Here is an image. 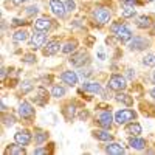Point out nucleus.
<instances>
[{"mask_svg":"<svg viewBox=\"0 0 155 155\" xmlns=\"http://www.w3.org/2000/svg\"><path fill=\"white\" fill-rule=\"evenodd\" d=\"M110 30H112V33L116 36V39H118L121 44H129V42H130V39L134 37L130 28H129L126 23H123V22L113 23L112 27H110Z\"/></svg>","mask_w":155,"mask_h":155,"instance_id":"f257e3e1","label":"nucleus"},{"mask_svg":"<svg viewBox=\"0 0 155 155\" xmlns=\"http://www.w3.org/2000/svg\"><path fill=\"white\" fill-rule=\"evenodd\" d=\"M113 118L120 126L121 124H127V123H130V121H134L137 118V112H134L130 109H121V110H118L115 113Z\"/></svg>","mask_w":155,"mask_h":155,"instance_id":"f03ea898","label":"nucleus"},{"mask_svg":"<svg viewBox=\"0 0 155 155\" xmlns=\"http://www.w3.org/2000/svg\"><path fill=\"white\" fill-rule=\"evenodd\" d=\"M110 17H112V12H110L109 8H106V6H95V9H93V19L99 25L109 23Z\"/></svg>","mask_w":155,"mask_h":155,"instance_id":"7ed1b4c3","label":"nucleus"},{"mask_svg":"<svg viewBox=\"0 0 155 155\" xmlns=\"http://www.w3.org/2000/svg\"><path fill=\"white\" fill-rule=\"evenodd\" d=\"M127 87L126 82V78L121 74H112L110 79H109V88L115 90V92H124Z\"/></svg>","mask_w":155,"mask_h":155,"instance_id":"20e7f679","label":"nucleus"},{"mask_svg":"<svg viewBox=\"0 0 155 155\" xmlns=\"http://www.w3.org/2000/svg\"><path fill=\"white\" fill-rule=\"evenodd\" d=\"M149 45V41L146 37H141V36H135L130 39L129 42V50L130 51H141V50H146Z\"/></svg>","mask_w":155,"mask_h":155,"instance_id":"39448f33","label":"nucleus"},{"mask_svg":"<svg viewBox=\"0 0 155 155\" xmlns=\"http://www.w3.org/2000/svg\"><path fill=\"white\" fill-rule=\"evenodd\" d=\"M50 9H51V12H53L56 17H59V19L65 17V14H67L65 3L61 2V0H50Z\"/></svg>","mask_w":155,"mask_h":155,"instance_id":"423d86ee","label":"nucleus"},{"mask_svg":"<svg viewBox=\"0 0 155 155\" xmlns=\"http://www.w3.org/2000/svg\"><path fill=\"white\" fill-rule=\"evenodd\" d=\"M45 42H47V34H45V31H37V30H36V33L31 34L30 47L34 48V50H37V48H42Z\"/></svg>","mask_w":155,"mask_h":155,"instance_id":"0eeeda50","label":"nucleus"},{"mask_svg":"<svg viewBox=\"0 0 155 155\" xmlns=\"http://www.w3.org/2000/svg\"><path fill=\"white\" fill-rule=\"evenodd\" d=\"M17 112H19V116H20V118H23V120H31L33 116H34V107L30 104V102H27V101H22L20 102Z\"/></svg>","mask_w":155,"mask_h":155,"instance_id":"6e6552de","label":"nucleus"},{"mask_svg":"<svg viewBox=\"0 0 155 155\" xmlns=\"http://www.w3.org/2000/svg\"><path fill=\"white\" fill-rule=\"evenodd\" d=\"M113 121H115V118H113V115H112L110 110L101 112V113L98 115V124H99L101 127H104V129H110V126H112Z\"/></svg>","mask_w":155,"mask_h":155,"instance_id":"1a4fd4ad","label":"nucleus"},{"mask_svg":"<svg viewBox=\"0 0 155 155\" xmlns=\"http://www.w3.org/2000/svg\"><path fill=\"white\" fill-rule=\"evenodd\" d=\"M87 62H88V54L84 51H79V53H74L70 56V64L74 67H82Z\"/></svg>","mask_w":155,"mask_h":155,"instance_id":"9d476101","label":"nucleus"},{"mask_svg":"<svg viewBox=\"0 0 155 155\" xmlns=\"http://www.w3.org/2000/svg\"><path fill=\"white\" fill-rule=\"evenodd\" d=\"M61 79L64 84H67L70 87H74L78 84V81H79V76H78V73L71 71V70H67V71H64L61 74Z\"/></svg>","mask_w":155,"mask_h":155,"instance_id":"9b49d317","label":"nucleus"},{"mask_svg":"<svg viewBox=\"0 0 155 155\" xmlns=\"http://www.w3.org/2000/svg\"><path fill=\"white\" fill-rule=\"evenodd\" d=\"M14 141L20 146H28L31 143V134L28 130H19L14 134Z\"/></svg>","mask_w":155,"mask_h":155,"instance_id":"f8f14e48","label":"nucleus"},{"mask_svg":"<svg viewBox=\"0 0 155 155\" xmlns=\"http://www.w3.org/2000/svg\"><path fill=\"white\" fill-rule=\"evenodd\" d=\"M59 50H61L59 41H50V42H47V47H44L42 53H44V56H54L56 53H59Z\"/></svg>","mask_w":155,"mask_h":155,"instance_id":"ddd939ff","label":"nucleus"},{"mask_svg":"<svg viewBox=\"0 0 155 155\" xmlns=\"http://www.w3.org/2000/svg\"><path fill=\"white\" fill-rule=\"evenodd\" d=\"M34 30L37 31H50L51 30V20L48 17H39L37 20H34Z\"/></svg>","mask_w":155,"mask_h":155,"instance_id":"4468645a","label":"nucleus"},{"mask_svg":"<svg viewBox=\"0 0 155 155\" xmlns=\"http://www.w3.org/2000/svg\"><path fill=\"white\" fill-rule=\"evenodd\" d=\"M82 90L84 92H88V93H93V95L102 92V88H101V85L98 82H88V81H85L82 84Z\"/></svg>","mask_w":155,"mask_h":155,"instance_id":"2eb2a0df","label":"nucleus"},{"mask_svg":"<svg viewBox=\"0 0 155 155\" xmlns=\"http://www.w3.org/2000/svg\"><path fill=\"white\" fill-rule=\"evenodd\" d=\"M129 144H130V147H132V149L141 150V149H144V147H146V140L140 138L138 135H134L130 140H129Z\"/></svg>","mask_w":155,"mask_h":155,"instance_id":"dca6fc26","label":"nucleus"},{"mask_svg":"<svg viewBox=\"0 0 155 155\" xmlns=\"http://www.w3.org/2000/svg\"><path fill=\"white\" fill-rule=\"evenodd\" d=\"M135 25H137L138 28H141V30L150 28V27H152V19H150L149 16H140V17H137Z\"/></svg>","mask_w":155,"mask_h":155,"instance_id":"f3484780","label":"nucleus"},{"mask_svg":"<svg viewBox=\"0 0 155 155\" xmlns=\"http://www.w3.org/2000/svg\"><path fill=\"white\" fill-rule=\"evenodd\" d=\"M5 153H11V155H22V153H27L25 150V146H20V144H9L5 150Z\"/></svg>","mask_w":155,"mask_h":155,"instance_id":"a211bd4d","label":"nucleus"},{"mask_svg":"<svg viewBox=\"0 0 155 155\" xmlns=\"http://www.w3.org/2000/svg\"><path fill=\"white\" fill-rule=\"evenodd\" d=\"M106 152L113 153V155H120V153H124V147L120 143H109L106 146Z\"/></svg>","mask_w":155,"mask_h":155,"instance_id":"6ab92c4d","label":"nucleus"},{"mask_svg":"<svg viewBox=\"0 0 155 155\" xmlns=\"http://www.w3.org/2000/svg\"><path fill=\"white\" fill-rule=\"evenodd\" d=\"M93 137L99 141H112L113 137L109 134V130H93Z\"/></svg>","mask_w":155,"mask_h":155,"instance_id":"aec40b11","label":"nucleus"},{"mask_svg":"<svg viewBox=\"0 0 155 155\" xmlns=\"http://www.w3.org/2000/svg\"><path fill=\"white\" fill-rule=\"evenodd\" d=\"M27 39H28V31L27 30H19V31H16L14 34H12V41L17 42V44L25 42Z\"/></svg>","mask_w":155,"mask_h":155,"instance_id":"412c9836","label":"nucleus"},{"mask_svg":"<svg viewBox=\"0 0 155 155\" xmlns=\"http://www.w3.org/2000/svg\"><path fill=\"white\" fill-rule=\"evenodd\" d=\"M141 130H143V129H141V126L138 123H130L126 127V134H129V135H140Z\"/></svg>","mask_w":155,"mask_h":155,"instance_id":"4be33fe9","label":"nucleus"},{"mask_svg":"<svg viewBox=\"0 0 155 155\" xmlns=\"http://www.w3.org/2000/svg\"><path fill=\"white\" fill-rule=\"evenodd\" d=\"M51 96H53V98H62V96H65V88H64L62 85H54L53 88H51Z\"/></svg>","mask_w":155,"mask_h":155,"instance_id":"5701e85b","label":"nucleus"},{"mask_svg":"<svg viewBox=\"0 0 155 155\" xmlns=\"http://www.w3.org/2000/svg\"><path fill=\"white\" fill-rule=\"evenodd\" d=\"M76 47H78V42L76 41H70V42H67L65 45L62 47V53L70 54V53H73V51L76 50Z\"/></svg>","mask_w":155,"mask_h":155,"instance_id":"b1692460","label":"nucleus"},{"mask_svg":"<svg viewBox=\"0 0 155 155\" xmlns=\"http://www.w3.org/2000/svg\"><path fill=\"white\" fill-rule=\"evenodd\" d=\"M116 98V101H120V102H124V104H127V106H130L132 102H134V99L129 96V95H126V93H123V92H118V95L115 96Z\"/></svg>","mask_w":155,"mask_h":155,"instance_id":"393cba45","label":"nucleus"},{"mask_svg":"<svg viewBox=\"0 0 155 155\" xmlns=\"http://www.w3.org/2000/svg\"><path fill=\"white\" fill-rule=\"evenodd\" d=\"M121 12H123V16L127 19V17H134L135 16V9H134V6H130V5H124L123 6V9H121Z\"/></svg>","mask_w":155,"mask_h":155,"instance_id":"a878e982","label":"nucleus"},{"mask_svg":"<svg viewBox=\"0 0 155 155\" xmlns=\"http://www.w3.org/2000/svg\"><path fill=\"white\" fill-rule=\"evenodd\" d=\"M143 65H146V67H155V54H152V53L146 54L143 58Z\"/></svg>","mask_w":155,"mask_h":155,"instance_id":"bb28decb","label":"nucleus"},{"mask_svg":"<svg viewBox=\"0 0 155 155\" xmlns=\"http://www.w3.org/2000/svg\"><path fill=\"white\" fill-rule=\"evenodd\" d=\"M34 137H36V143H37V144L45 143L47 138H48V135H47L45 132H37V134H34Z\"/></svg>","mask_w":155,"mask_h":155,"instance_id":"cd10ccee","label":"nucleus"},{"mask_svg":"<svg viewBox=\"0 0 155 155\" xmlns=\"http://www.w3.org/2000/svg\"><path fill=\"white\" fill-rule=\"evenodd\" d=\"M65 8H67V12H73L76 9V3L73 2V0H67V2H65Z\"/></svg>","mask_w":155,"mask_h":155,"instance_id":"c85d7f7f","label":"nucleus"},{"mask_svg":"<svg viewBox=\"0 0 155 155\" xmlns=\"http://www.w3.org/2000/svg\"><path fill=\"white\" fill-rule=\"evenodd\" d=\"M3 124L5 126H12L14 124V118L9 115V116H6V115H3Z\"/></svg>","mask_w":155,"mask_h":155,"instance_id":"c756f323","label":"nucleus"},{"mask_svg":"<svg viewBox=\"0 0 155 155\" xmlns=\"http://www.w3.org/2000/svg\"><path fill=\"white\" fill-rule=\"evenodd\" d=\"M37 6H30V8H27V14L28 16H33V14H37Z\"/></svg>","mask_w":155,"mask_h":155,"instance_id":"7c9ffc66","label":"nucleus"},{"mask_svg":"<svg viewBox=\"0 0 155 155\" xmlns=\"http://www.w3.org/2000/svg\"><path fill=\"white\" fill-rule=\"evenodd\" d=\"M23 61H25V62H28V64H31V62H36V58H34L33 54H27Z\"/></svg>","mask_w":155,"mask_h":155,"instance_id":"2f4dec72","label":"nucleus"},{"mask_svg":"<svg viewBox=\"0 0 155 155\" xmlns=\"http://www.w3.org/2000/svg\"><path fill=\"white\" fill-rule=\"evenodd\" d=\"M123 3H124V5H130V6H135V5H138V0H123Z\"/></svg>","mask_w":155,"mask_h":155,"instance_id":"473e14b6","label":"nucleus"},{"mask_svg":"<svg viewBox=\"0 0 155 155\" xmlns=\"http://www.w3.org/2000/svg\"><path fill=\"white\" fill-rule=\"evenodd\" d=\"M31 87H33V85H31V82H28V81H27V82H23L22 90H23V92H28V90H31Z\"/></svg>","mask_w":155,"mask_h":155,"instance_id":"72a5a7b5","label":"nucleus"},{"mask_svg":"<svg viewBox=\"0 0 155 155\" xmlns=\"http://www.w3.org/2000/svg\"><path fill=\"white\" fill-rule=\"evenodd\" d=\"M79 74H81V78H87V76L92 74V71H90V70H85V71H81Z\"/></svg>","mask_w":155,"mask_h":155,"instance_id":"f704fd0d","label":"nucleus"},{"mask_svg":"<svg viewBox=\"0 0 155 155\" xmlns=\"http://www.w3.org/2000/svg\"><path fill=\"white\" fill-rule=\"evenodd\" d=\"M11 2L14 3V5H22V3H27L28 0H11Z\"/></svg>","mask_w":155,"mask_h":155,"instance_id":"c9c22d12","label":"nucleus"},{"mask_svg":"<svg viewBox=\"0 0 155 155\" xmlns=\"http://www.w3.org/2000/svg\"><path fill=\"white\" fill-rule=\"evenodd\" d=\"M34 153H48V150H47V149H41V147H39V149H34Z\"/></svg>","mask_w":155,"mask_h":155,"instance_id":"e433bc0d","label":"nucleus"},{"mask_svg":"<svg viewBox=\"0 0 155 155\" xmlns=\"http://www.w3.org/2000/svg\"><path fill=\"white\" fill-rule=\"evenodd\" d=\"M25 22L23 20H20V19H14V20H12V25H23Z\"/></svg>","mask_w":155,"mask_h":155,"instance_id":"4c0bfd02","label":"nucleus"},{"mask_svg":"<svg viewBox=\"0 0 155 155\" xmlns=\"http://www.w3.org/2000/svg\"><path fill=\"white\" fill-rule=\"evenodd\" d=\"M135 76V73H134V70H130V68H129L127 70V78H130V79H132V78Z\"/></svg>","mask_w":155,"mask_h":155,"instance_id":"58836bf2","label":"nucleus"},{"mask_svg":"<svg viewBox=\"0 0 155 155\" xmlns=\"http://www.w3.org/2000/svg\"><path fill=\"white\" fill-rule=\"evenodd\" d=\"M0 76H2V79H5V78H6V70H5V68H2V73H0Z\"/></svg>","mask_w":155,"mask_h":155,"instance_id":"ea45409f","label":"nucleus"},{"mask_svg":"<svg viewBox=\"0 0 155 155\" xmlns=\"http://www.w3.org/2000/svg\"><path fill=\"white\" fill-rule=\"evenodd\" d=\"M149 95H150V96H152V98L155 99V87H153V88L150 90V92H149Z\"/></svg>","mask_w":155,"mask_h":155,"instance_id":"a19ab883","label":"nucleus"},{"mask_svg":"<svg viewBox=\"0 0 155 155\" xmlns=\"http://www.w3.org/2000/svg\"><path fill=\"white\" fill-rule=\"evenodd\" d=\"M153 81H155V73H153Z\"/></svg>","mask_w":155,"mask_h":155,"instance_id":"79ce46f5","label":"nucleus"},{"mask_svg":"<svg viewBox=\"0 0 155 155\" xmlns=\"http://www.w3.org/2000/svg\"><path fill=\"white\" fill-rule=\"evenodd\" d=\"M152 2H155V0H152Z\"/></svg>","mask_w":155,"mask_h":155,"instance_id":"37998d69","label":"nucleus"}]
</instances>
